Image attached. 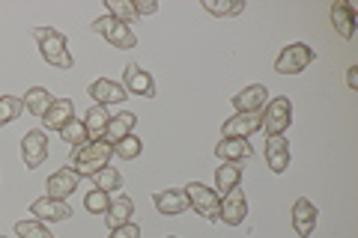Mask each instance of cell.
I'll list each match as a JSON object with an SVG mask.
<instances>
[{"label":"cell","instance_id":"1","mask_svg":"<svg viewBox=\"0 0 358 238\" xmlns=\"http://www.w3.org/2000/svg\"><path fill=\"white\" fill-rule=\"evenodd\" d=\"M33 39L39 42V54H42V60L48 66H57V69H66V72L75 66L72 54H69V42H66V36L60 30H54V27H33Z\"/></svg>","mask_w":358,"mask_h":238},{"label":"cell","instance_id":"2","mask_svg":"<svg viewBox=\"0 0 358 238\" xmlns=\"http://www.w3.org/2000/svg\"><path fill=\"white\" fill-rule=\"evenodd\" d=\"M110 155H114V146H110L108 140H96V143H87L81 146V149L72 152V170L78 176H93L99 173L102 167H108Z\"/></svg>","mask_w":358,"mask_h":238},{"label":"cell","instance_id":"3","mask_svg":"<svg viewBox=\"0 0 358 238\" xmlns=\"http://www.w3.org/2000/svg\"><path fill=\"white\" fill-rule=\"evenodd\" d=\"M293 126V101L287 96H278L272 101H266L263 110V128L268 137H284V131Z\"/></svg>","mask_w":358,"mask_h":238},{"label":"cell","instance_id":"4","mask_svg":"<svg viewBox=\"0 0 358 238\" xmlns=\"http://www.w3.org/2000/svg\"><path fill=\"white\" fill-rule=\"evenodd\" d=\"M313 60H317V51H313L310 45L293 42V45H287V48L278 54L275 72H278V75H299V72H305Z\"/></svg>","mask_w":358,"mask_h":238},{"label":"cell","instance_id":"5","mask_svg":"<svg viewBox=\"0 0 358 238\" xmlns=\"http://www.w3.org/2000/svg\"><path fill=\"white\" fill-rule=\"evenodd\" d=\"M93 30L102 33V36L108 39V45H114V48H120V51H129V48H134V45H138V36L131 33V27L122 24V21H117L114 15L96 18V21H93Z\"/></svg>","mask_w":358,"mask_h":238},{"label":"cell","instance_id":"6","mask_svg":"<svg viewBox=\"0 0 358 238\" xmlns=\"http://www.w3.org/2000/svg\"><path fill=\"white\" fill-rule=\"evenodd\" d=\"M182 191H185V197H188V206H192L197 214H203L206 221H218L221 200H218L215 191L206 188V185H200V182H188Z\"/></svg>","mask_w":358,"mask_h":238},{"label":"cell","instance_id":"7","mask_svg":"<svg viewBox=\"0 0 358 238\" xmlns=\"http://www.w3.org/2000/svg\"><path fill=\"white\" fill-rule=\"evenodd\" d=\"M263 128V110L260 113H233L230 119H224L221 126V140H233V137H242L248 140L254 131Z\"/></svg>","mask_w":358,"mask_h":238},{"label":"cell","instance_id":"8","mask_svg":"<svg viewBox=\"0 0 358 238\" xmlns=\"http://www.w3.org/2000/svg\"><path fill=\"white\" fill-rule=\"evenodd\" d=\"M21 158H24L27 170H36L48 161V134L45 131H27L24 140H21Z\"/></svg>","mask_w":358,"mask_h":238},{"label":"cell","instance_id":"9","mask_svg":"<svg viewBox=\"0 0 358 238\" xmlns=\"http://www.w3.org/2000/svg\"><path fill=\"white\" fill-rule=\"evenodd\" d=\"M78 185H81V176H78L72 167H63L54 176H48V182H45V191H48V194H45V197L66 202L78 191Z\"/></svg>","mask_w":358,"mask_h":238},{"label":"cell","instance_id":"10","mask_svg":"<svg viewBox=\"0 0 358 238\" xmlns=\"http://www.w3.org/2000/svg\"><path fill=\"white\" fill-rule=\"evenodd\" d=\"M245 218H248V200H245L242 188H233L227 197H221L218 221H224L227 226H239Z\"/></svg>","mask_w":358,"mask_h":238},{"label":"cell","instance_id":"11","mask_svg":"<svg viewBox=\"0 0 358 238\" xmlns=\"http://www.w3.org/2000/svg\"><path fill=\"white\" fill-rule=\"evenodd\" d=\"M122 87H126L129 96H143V98H152L155 96V81L147 69H141L138 63H129L126 72H122Z\"/></svg>","mask_w":358,"mask_h":238},{"label":"cell","instance_id":"12","mask_svg":"<svg viewBox=\"0 0 358 238\" xmlns=\"http://www.w3.org/2000/svg\"><path fill=\"white\" fill-rule=\"evenodd\" d=\"M90 98L96 101V105H102V107H108V105H120V101H126L129 98V93H126V87H122L120 81H110V77H96L93 84H90Z\"/></svg>","mask_w":358,"mask_h":238},{"label":"cell","instance_id":"13","mask_svg":"<svg viewBox=\"0 0 358 238\" xmlns=\"http://www.w3.org/2000/svg\"><path fill=\"white\" fill-rule=\"evenodd\" d=\"M266 101H268V89L263 84H251L233 96V107H236V113H260Z\"/></svg>","mask_w":358,"mask_h":238},{"label":"cell","instance_id":"14","mask_svg":"<svg viewBox=\"0 0 358 238\" xmlns=\"http://www.w3.org/2000/svg\"><path fill=\"white\" fill-rule=\"evenodd\" d=\"M30 214L36 221H48V223H57V221H66L72 214V209H69V202H63V200H51V197H42V200H36L30 206Z\"/></svg>","mask_w":358,"mask_h":238},{"label":"cell","instance_id":"15","mask_svg":"<svg viewBox=\"0 0 358 238\" xmlns=\"http://www.w3.org/2000/svg\"><path fill=\"white\" fill-rule=\"evenodd\" d=\"M155 209H159L162 214H167V218H176V214H182L188 209V197L185 191H176V188H167V191H159V194L152 197Z\"/></svg>","mask_w":358,"mask_h":238},{"label":"cell","instance_id":"16","mask_svg":"<svg viewBox=\"0 0 358 238\" xmlns=\"http://www.w3.org/2000/svg\"><path fill=\"white\" fill-rule=\"evenodd\" d=\"M69 119H75V105H72V98H54V105H51L48 113L42 117V126L48 128V131H60Z\"/></svg>","mask_w":358,"mask_h":238},{"label":"cell","instance_id":"17","mask_svg":"<svg viewBox=\"0 0 358 238\" xmlns=\"http://www.w3.org/2000/svg\"><path fill=\"white\" fill-rule=\"evenodd\" d=\"M239 182H242L239 161H221V167L215 170V194H218V200L227 197L233 188H239Z\"/></svg>","mask_w":358,"mask_h":238},{"label":"cell","instance_id":"18","mask_svg":"<svg viewBox=\"0 0 358 238\" xmlns=\"http://www.w3.org/2000/svg\"><path fill=\"white\" fill-rule=\"evenodd\" d=\"M313 226H317V206H313L310 200H296V206H293V230L301 235V238H308L313 232Z\"/></svg>","mask_w":358,"mask_h":238},{"label":"cell","instance_id":"19","mask_svg":"<svg viewBox=\"0 0 358 238\" xmlns=\"http://www.w3.org/2000/svg\"><path fill=\"white\" fill-rule=\"evenodd\" d=\"M131 211H134L131 197L120 194V197H114V200L108 202V209H105V223L110 226V230H117V226H122V223L131 221Z\"/></svg>","mask_w":358,"mask_h":238},{"label":"cell","instance_id":"20","mask_svg":"<svg viewBox=\"0 0 358 238\" xmlns=\"http://www.w3.org/2000/svg\"><path fill=\"white\" fill-rule=\"evenodd\" d=\"M108 122H110V113H108L102 105H93V107L87 110V117H84V128H87V137H90V143L105 140Z\"/></svg>","mask_w":358,"mask_h":238},{"label":"cell","instance_id":"21","mask_svg":"<svg viewBox=\"0 0 358 238\" xmlns=\"http://www.w3.org/2000/svg\"><path fill=\"white\" fill-rule=\"evenodd\" d=\"M266 161L272 167V173H284L289 167V143L287 137H268L266 140Z\"/></svg>","mask_w":358,"mask_h":238},{"label":"cell","instance_id":"22","mask_svg":"<svg viewBox=\"0 0 358 238\" xmlns=\"http://www.w3.org/2000/svg\"><path fill=\"white\" fill-rule=\"evenodd\" d=\"M331 21H334V30L341 33L343 39H352L355 36V6L341 0V3L331 6Z\"/></svg>","mask_w":358,"mask_h":238},{"label":"cell","instance_id":"23","mask_svg":"<svg viewBox=\"0 0 358 238\" xmlns=\"http://www.w3.org/2000/svg\"><path fill=\"white\" fill-rule=\"evenodd\" d=\"M134 126H138V117H134V113H129V110H122V113H117V117H110L108 131H105V140L114 146L117 140H122V137H129V134H134Z\"/></svg>","mask_w":358,"mask_h":238},{"label":"cell","instance_id":"24","mask_svg":"<svg viewBox=\"0 0 358 238\" xmlns=\"http://www.w3.org/2000/svg\"><path fill=\"white\" fill-rule=\"evenodd\" d=\"M251 155H254L251 143L242 140V137L215 143V158H218V161H245V158H251Z\"/></svg>","mask_w":358,"mask_h":238},{"label":"cell","instance_id":"25","mask_svg":"<svg viewBox=\"0 0 358 238\" xmlns=\"http://www.w3.org/2000/svg\"><path fill=\"white\" fill-rule=\"evenodd\" d=\"M51 105H54V96H51L45 87H30L27 93H24V110H30L33 117L42 119L45 113H48Z\"/></svg>","mask_w":358,"mask_h":238},{"label":"cell","instance_id":"26","mask_svg":"<svg viewBox=\"0 0 358 238\" xmlns=\"http://www.w3.org/2000/svg\"><path fill=\"white\" fill-rule=\"evenodd\" d=\"M90 179H93L96 191H105L108 197H110V194H117V191L122 188V176H120V170H117V167H102L99 173H93Z\"/></svg>","mask_w":358,"mask_h":238},{"label":"cell","instance_id":"27","mask_svg":"<svg viewBox=\"0 0 358 238\" xmlns=\"http://www.w3.org/2000/svg\"><path fill=\"white\" fill-rule=\"evenodd\" d=\"M60 137H63V143H69V146H72V152L90 143L87 128H84V122H81V119H69V122H66V126L60 128Z\"/></svg>","mask_w":358,"mask_h":238},{"label":"cell","instance_id":"28","mask_svg":"<svg viewBox=\"0 0 358 238\" xmlns=\"http://www.w3.org/2000/svg\"><path fill=\"white\" fill-rule=\"evenodd\" d=\"M21 110H24V98H18V96H0V126H9L13 119H18Z\"/></svg>","mask_w":358,"mask_h":238},{"label":"cell","instance_id":"29","mask_svg":"<svg viewBox=\"0 0 358 238\" xmlns=\"http://www.w3.org/2000/svg\"><path fill=\"white\" fill-rule=\"evenodd\" d=\"M141 152H143V140L138 137V134H129V137L114 143V155H120L122 161H134Z\"/></svg>","mask_w":358,"mask_h":238},{"label":"cell","instance_id":"30","mask_svg":"<svg viewBox=\"0 0 358 238\" xmlns=\"http://www.w3.org/2000/svg\"><path fill=\"white\" fill-rule=\"evenodd\" d=\"M203 9L209 15L221 18V15H239L245 9V3L242 0H203Z\"/></svg>","mask_w":358,"mask_h":238},{"label":"cell","instance_id":"31","mask_svg":"<svg viewBox=\"0 0 358 238\" xmlns=\"http://www.w3.org/2000/svg\"><path fill=\"white\" fill-rule=\"evenodd\" d=\"M108 15H114L117 21H122V24H129V27L138 21V13H134L131 0H108Z\"/></svg>","mask_w":358,"mask_h":238},{"label":"cell","instance_id":"32","mask_svg":"<svg viewBox=\"0 0 358 238\" xmlns=\"http://www.w3.org/2000/svg\"><path fill=\"white\" fill-rule=\"evenodd\" d=\"M15 235L18 238H54L51 230L42 221H18L15 223Z\"/></svg>","mask_w":358,"mask_h":238},{"label":"cell","instance_id":"33","mask_svg":"<svg viewBox=\"0 0 358 238\" xmlns=\"http://www.w3.org/2000/svg\"><path fill=\"white\" fill-rule=\"evenodd\" d=\"M108 202H110V197L105 194V191H90V194L84 197V209L87 211H93V214H105V209H108Z\"/></svg>","mask_w":358,"mask_h":238},{"label":"cell","instance_id":"34","mask_svg":"<svg viewBox=\"0 0 358 238\" xmlns=\"http://www.w3.org/2000/svg\"><path fill=\"white\" fill-rule=\"evenodd\" d=\"M110 238H141V226L138 223H122L117 230H110Z\"/></svg>","mask_w":358,"mask_h":238},{"label":"cell","instance_id":"35","mask_svg":"<svg viewBox=\"0 0 358 238\" xmlns=\"http://www.w3.org/2000/svg\"><path fill=\"white\" fill-rule=\"evenodd\" d=\"M131 3H134V13H138V18L159 13V3H155V0H131Z\"/></svg>","mask_w":358,"mask_h":238},{"label":"cell","instance_id":"36","mask_svg":"<svg viewBox=\"0 0 358 238\" xmlns=\"http://www.w3.org/2000/svg\"><path fill=\"white\" fill-rule=\"evenodd\" d=\"M346 84H350V89H358V66L346 69Z\"/></svg>","mask_w":358,"mask_h":238},{"label":"cell","instance_id":"37","mask_svg":"<svg viewBox=\"0 0 358 238\" xmlns=\"http://www.w3.org/2000/svg\"><path fill=\"white\" fill-rule=\"evenodd\" d=\"M167 238H173V235H167Z\"/></svg>","mask_w":358,"mask_h":238},{"label":"cell","instance_id":"38","mask_svg":"<svg viewBox=\"0 0 358 238\" xmlns=\"http://www.w3.org/2000/svg\"><path fill=\"white\" fill-rule=\"evenodd\" d=\"M0 238H6V235H0Z\"/></svg>","mask_w":358,"mask_h":238}]
</instances>
